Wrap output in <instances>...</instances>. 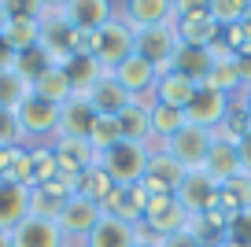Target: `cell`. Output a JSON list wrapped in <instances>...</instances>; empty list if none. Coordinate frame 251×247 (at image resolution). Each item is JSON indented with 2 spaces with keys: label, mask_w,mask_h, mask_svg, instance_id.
Masks as SVG:
<instances>
[{
  "label": "cell",
  "mask_w": 251,
  "mask_h": 247,
  "mask_svg": "<svg viewBox=\"0 0 251 247\" xmlns=\"http://www.w3.org/2000/svg\"><path fill=\"white\" fill-rule=\"evenodd\" d=\"M37 30V48L52 67H67L74 55H89V33H78L63 11H45Z\"/></svg>",
  "instance_id": "obj_1"
},
{
  "label": "cell",
  "mask_w": 251,
  "mask_h": 247,
  "mask_svg": "<svg viewBox=\"0 0 251 247\" xmlns=\"http://www.w3.org/2000/svg\"><path fill=\"white\" fill-rule=\"evenodd\" d=\"M148 159H151V148L148 144L118 140L111 151L96 155V166H100L115 185H141L144 173H148Z\"/></svg>",
  "instance_id": "obj_2"
},
{
  "label": "cell",
  "mask_w": 251,
  "mask_h": 247,
  "mask_svg": "<svg viewBox=\"0 0 251 247\" xmlns=\"http://www.w3.org/2000/svg\"><path fill=\"white\" fill-rule=\"evenodd\" d=\"M133 52L141 59H148L159 74L174 67L181 52V37H177V26L166 23V26H148V30H133Z\"/></svg>",
  "instance_id": "obj_3"
},
{
  "label": "cell",
  "mask_w": 251,
  "mask_h": 247,
  "mask_svg": "<svg viewBox=\"0 0 251 247\" xmlns=\"http://www.w3.org/2000/svg\"><path fill=\"white\" fill-rule=\"evenodd\" d=\"M89 55H93L103 70H115L118 63H126L133 55V30L115 15L107 26H100L96 33H89Z\"/></svg>",
  "instance_id": "obj_4"
},
{
  "label": "cell",
  "mask_w": 251,
  "mask_h": 247,
  "mask_svg": "<svg viewBox=\"0 0 251 247\" xmlns=\"http://www.w3.org/2000/svg\"><path fill=\"white\" fill-rule=\"evenodd\" d=\"M59 107L63 103H52V100H45V96H37V93L26 96L23 107L15 111L26 144H48V140L55 137V129H59Z\"/></svg>",
  "instance_id": "obj_5"
},
{
  "label": "cell",
  "mask_w": 251,
  "mask_h": 247,
  "mask_svg": "<svg viewBox=\"0 0 251 247\" xmlns=\"http://www.w3.org/2000/svg\"><path fill=\"white\" fill-rule=\"evenodd\" d=\"M100 214H103L100 203L85 199V196H71V199L63 203L55 225H59V232H63V240H67V244H85V236L96 229Z\"/></svg>",
  "instance_id": "obj_6"
},
{
  "label": "cell",
  "mask_w": 251,
  "mask_h": 247,
  "mask_svg": "<svg viewBox=\"0 0 251 247\" xmlns=\"http://www.w3.org/2000/svg\"><path fill=\"white\" fill-rule=\"evenodd\" d=\"M141 225L151 232L155 240L170 236V232H181L188 225V210L177 203V196L166 192V196H148V207H144Z\"/></svg>",
  "instance_id": "obj_7"
},
{
  "label": "cell",
  "mask_w": 251,
  "mask_h": 247,
  "mask_svg": "<svg viewBox=\"0 0 251 247\" xmlns=\"http://www.w3.org/2000/svg\"><path fill=\"white\" fill-rule=\"evenodd\" d=\"M214 137L211 129H200V125H185L181 133H174L170 140H163V151L170 159H177L185 170H203V159L211 151Z\"/></svg>",
  "instance_id": "obj_8"
},
{
  "label": "cell",
  "mask_w": 251,
  "mask_h": 247,
  "mask_svg": "<svg viewBox=\"0 0 251 247\" xmlns=\"http://www.w3.org/2000/svg\"><path fill=\"white\" fill-rule=\"evenodd\" d=\"M229 111H233V96L229 93L200 85L196 96H192V103L185 107V118H188V125H200V129H218L229 118Z\"/></svg>",
  "instance_id": "obj_9"
},
{
  "label": "cell",
  "mask_w": 251,
  "mask_h": 247,
  "mask_svg": "<svg viewBox=\"0 0 251 247\" xmlns=\"http://www.w3.org/2000/svg\"><path fill=\"white\" fill-rule=\"evenodd\" d=\"M218 188L222 185L207 170H188L174 196H177V203L188 210V214H207V210L218 207Z\"/></svg>",
  "instance_id": "obj_10"
},
{
  "label": "cell",
  "mask_w": 251,
  "mask_h": 247,
  "mask_svg": "<svg viewBox=\"0 0 251 247\" xmlns=\"http://www.w3.org/2000/svg\"><path fill=\"white\" fill-rule=\"evenodd\" d=\"M129 30H148V26H166L174 23V0H122L115 11Z\"/></svg>",
  "instance_id": "obj_11"
},
{
  "label": "cell",
  "mask_w": 251,
  "mask_h": 247,
  "mask_svg": "<svg viewBox=\"0 0 251 247\" xmlns=\"http://www.w3.org/2000/svg\"><path fill=\"white\" fill-rule=\"evenodd\" d=\"M48 148H52L55 162H59V173H67V177H78L81 170L96 166V151L89 148L85 137H52Z\"/></svg>",
  "instance_id": "obj_12"
},
{
  "label": "cell",
  "mask_w": 251,
  "mask_h": 247,
  "mask_svg": "<svg viewBox=\"0 0 251 247\" xmlns=\"http://www.w3.org/2000/svg\"><path fill=\"white\" fill-rule=\"evenodd\" d=\"M111 74H115V81H118V85H122L129 96H133V100H141V96L155 93V81H159V70L151 67L148 59H141L137 52L129 55L126 63H118Z\"/></svg>",
  "instance_id": "obj_13"
},
{
  "label": "cell",
  "mask_w": 251,
  "mask_h": 247,
  "mask_svg": "<svg viewBox=\"0 0 251 247\" xmlns=\"http://www.w3.org/2000/svg\"><path fill=\"white\" fill-rule=\"evenodd\" d=\"M63 15L78 33H96L115 19V0H67Z\"/></svg>",
  "instance_id": "obj_14"
},
{
  "label": "cell",
  "mask_w": 251,
  "mask_h": 247,
  "mask_svg": "<svg viewBox=\"0 0 251 247\" xmlns=\"http://www.w3.org/2000/svg\"><path fill=\"white\" fill-rule=\"evenodd\" d=\"M11 244H15V247H63L67 240H63L59 225H55L52 218L26 214L23 222L11 229Z\"/></svg>",
  "instance_id": "obj_15"
},
{
  "label": "cell",
  "mask_w": 251,
  "mask_h": 247,
  "mask_svg": "<svg viewBox=\"0 0 251 247\" xmlns=\"http://www.w3.org/2000/svg\"><path fill=\"white\" fill-rule=\"evenodd\" d=\"M85 96H89V103L96 107V115H107V118H118L126 107H133V96H129V93L115 81V74H111V70H103V74L96 77V85L89 89Z\"/></svg>",
  "instance_id": "obj_16"
},
{
  "label": "cell",
  "mask_w": 251,
  "mask_h": 247,
  "mask_svg": "<svg viewBox=\"0 0 251 247\" xmlns=\"http://www.w3.org/2000/svg\"><path fill=\"white\" fill-rule=\"evenodd\" d=\"M144 207H148V196H144L141 185H115V192L103 199V214L122 218L129 225H141Z\"/></svg>",
  "instance_id": "obj_17"
},
{
  "label": "cell",
  "mask_w": 251,
  "mask_h": 247,
  "mask_svg": "<svg viewBox=\"0 0 251 247\" xmlns=\"http://www.w3.org/2000/svg\"><path fill=\"white\" fill-rule=\"evenodd\" d=\"M26 214H30V188L0 177V232H11Z\"/></svg>",
  "instance_id": "obj_18"
},
{
  "label": "cell",
  "mask_w": 251,
  "mask_h": 247,
  "mask_svg": "<svg viewBox=\"0 0 251 247\" xmlns=\"http://www.w3.org/2000/svg\"><path fill=\"white\" fill-rule=\"evenodd\" d=\"M93 118H96V107L89 103V96L71 93L67 103L59 107V129H55V137H85Z\"/></svg>",
  "instance_id": "obj_19"
},
{
  "label": "cell",
  "mask_w": 251,
  "mask_h": 247,
  "mask_svg": "<svg viewBox=\"0 0 251 247\" xmlns=\"http://www.w3.org/2000/svg\"><path fill=\"white\" fill-rule=\"evenodd\" d=\"M137 244V225L122 222V218H111V214H100L96 229L85 236L81 247H133Z\"/></svg>",
  "instance_id": "obj_20"
},
{
  "label": "cell",
  "mask_w": 251,
  "mask_h": 247,
  "mask_svg": "<svg viewBox=\"0 0 251 247\" xmlns=\"http://www.w3.org/2000/svg\"><path fill=\"white\" fill-rule=\"evenodd\" d=\"M196 89H200V81L177 74V70H166V74H159V81H155V103H170V107L185 111L188 103H192V96H196Z\"/></svg>",
  "instance_id": "obj_21"
},
{
  "label": "cell",
  "mask_w": 251,
  "mask_h": 247,
  "mask_svg": "<svg viewBox=\"0 0 251 247\" xmlns=\"http://www.w3.org/2000/svg\"><path fill=\"white\" fill-rule=\"evenodd\" d=\"M203 170L211 173L218 185L240 177V155H236V144H229V140H214L211 151H207V159H203Z\"/></svg>",
  "instance_id": "obj_22"
},
{
  "label": "cell",
  "mask_w": 251,
  "mask_h": 247,
  "mask_svg": "<svg viewBox=\"0 0 251 247\" xmlns=\"http://www.w3.org/2000/svg\"><path fill=\"white\" fill-rule=\"evenodd\" d=\"M148 118H151V140H148V148H163V140H170L174 133H181L188 125L185 111L170 107V103H151Z\"/></svg>",
  "instance_id": "obj_23"
},
{
  "label": "cell",
  "mask_w": 251,
  "mask_h": 247,
  "mask_svg": "<svg viewBox=\"0 0 251 247\" xmlns=\"http://www.w3.org/2000/svg\"><path fill=\"white\" fill-rule=\"evenodd\" d=\"M214 210H222L226 218H236V214H244V210H251V177H233V181H226V185L218 188V207Z\"/></svg>",
  "instance_id": "obj_24"
},
{
  "label": "cell",
  "mask_w": 251,
  "mask_h": 247,
  "mask_svg": "<svg viewBox=\"0 0 251 247\" xmlns=\"http://www.w3.org/2000/svg\"><path fill=\"white\" fill-rule=\"evenodd\" d=\"M174 26H177L181 45H192V48H211L222 37V26L211 15L207 19H185V23H174Z\"/></svg>",
  "instance_id": "obj_25"
},
{
  "label": "cell",
  "mask_w": 251,
  "mask_h": 247,
  "mask_svg": "<svg viewBox=\"0 0 251 247\" xmlns=\"http://www.w3.org/2000/svg\"><path fill=\"white\" fill-rule=\"evenodd\" d=\"M26 96H33V81L26 74H19L15 67L0 70V107L4 111H19Z\"/></svg>",
  "instance_id": "obj_26"
},
{
  "label": "cell",
  "mask_w": 251,
  "mask_h": 247,
  "mask_svg": "<svg viewBox=\"0 0 251 247\" xmlns=\"http://www.w3.org/2000/svg\"><path fill=\"white\" fill-rule=\"evenodd\" d=\"M111 192H115V181H111L100 166H89V170H81L78 177H74V196H85V199L100 203V207H103V199H107Z\"/></svg>",
  "instance_id": "obj_27"
},
{
  "label": "cell",
  "mask_w": 251,
  "mask_h": 247,
  "mask_svg": "<svg viewBox=\"0 0 251 247\" xmlns=\"http://www.w3.org/2000/svg\"><path fill=\"white\" fill-rule=\"evenodd\" d=\"M33 93L45 96V100H52V103H67V96H71L67 70L63 67H45L37 77H33Z\"/></svg>",
  "instance_id": "obj_28"
},
{
  "label": "cell",
  "mask_w": 251,
  "mask_h": 247,
  "mask_svg": "<svg viewBox=\"0 0 251 247\" xmlns=\"http://www.w3.org/2000/svg\"><path fill=\"white\" fill-rule=\"evenodd\" d=\"M63 70H67V81H71V93H81V96H85L89 89L96 85V77L103 74V67H100V63L93 59V55H74V59L67 63Z\"/></svg>",
  "instance_id": "obj_29"
},
{
  "label": "cell",
  "mask_w": 251,
  "mask_h": 247,
  "mask_svg": "<svg viewBox=\"0 0 251 247\" xmlns=\"http://www.w3.org/2000/svg\"><path fill=\"white\" fill-rule=\"evenodd\" d=\"M118 125H122V140H133V144H148L151 140V118H148V107L133 100V107H126L118 115Z\"/></svg>",
  "instance_id": "obj_30"
},
{
  "label": "cell",
  "mask_w": 251,
  "mask_h": 247,
  "mask_svg": "<svg viewBox=\"0 0 251 247\" xmlns=\"http://www.w3.org/2000/svg\"><path fill=\"white\" fill-rule=\"evenodd\" d=\"M170 70H177V74L192 77V81H203V77L211 74V52H207V48L181 45V52H177V59H174Z\"/></svg>",
  "instance_id": "obj_31"
},
{
  "label": "cell",
  "mask_w": 251,
  "mask_h": 247,
  "mask_svg": "<svg viewBox=\"0 0 251 247\" xmlns=\"http://www.w3.org/2000/svg\"><path fill=\"white\" fill-rule=\"evenodd\" d=\"M30 148V188L48 185L52 177H59V162H55L48 144H26Z\"/></svg>",
  "instance_id": "obj_32"
},
{
  "label": "cell",
  "mask_w": 251,
  "mask_h": 247,
  "mask_svg": "<svg viewBox=\"0 0 251 247\" xmlns=\"http://www.w3.org/2000/svg\"><path fill=\"white\" fill-rule=\"evenodd\" d=\"M85 140H89V148H93L96 155H103V151H111V148L122 140V125H118V118L96 115L93 125H89V133H85Z\"/></svg>",
  "instance_id": "obj_33"
},
{
  "label": "cell",
  "mask_w": 251,
  "mask_h": 247,
  "mask_svg": "<svg viewBox=\"0 0 251 247\" xmlns=\"http://www.w3.org/2000/svg\"><path fill=\"white\" fill-rule=\"evenodd\" d=\"M0 8H4L8 23H41V15H45L41 0H0Z\"/></svg>",
  "instance_id": "obj_34"
},
{
  "label": "cell",
  "mask_w": 251,
  "mask_h": 247,
  "mask_svg": "<svg viewBox=\"0 0 251 247\" xmlns=\"http://www.w3.org/2000/svg\"><path fill=\"white\" fill-rule=\"evenodd\" d=\"M37 26L41 23H8V30H4V37H8V45L15 48L19 55L23 52H33V48H37Z\"/></svg>",
  "instance_id": "obj_35"
},
{
  "label": "cell",
  "mask_w": 251,
  "mask_h": 247,
  "mask_svg": "<svg viewBox=\"0 0 251 247\" xmlns=\"http://www.w3.org/2000/svg\"><path fill=\"white\" fill-rule=\"evenodd\" d=\"M251 0H211V19L226 30V26L244 23V11H248Z\"/></svg>",
  "instance_id": "obj_36"
},
{
  "label": "cell",
  "mask_w": 251,
  "mask_h": 247,
  "mask_svg": "<svg viewBox=\"0 0 251 247\" xmlns=\"http://www.w3.org/2000/svg\"><path fill=\"white\" fill-rule=\"evenodd\" d=\"M0 148H26L19 115L15 111H4V107H0Z\"/></svg>",
  "instance_id": "obj_37"
},
{
  "label": "cell",
  "mask_w": 251,
  "mask_h": 247,
  "mask_svg": "<svg viewBox=\"0 0 251 247\" xmlns=\"http://www.w3.org/2000/svg\"><path fill=\"white\" fill-rule=\"evenodd\" d=\"M222 45H226L233 55H251V30L244 23L226 26V30H222Z\"/></svg>",
  "instance_id": "obj_38"
},
{
  "label": "cell",
  "mask_w": 251,
  "mask_h": 247,
  "mask_svg": "<svg viewBox=\"0 0 251 247\" xmlns=\"http://www.w3.org/2000/svg\"><path fill=\"white\" fill-rule=\"evenodd\" d=\"M226 240H229L233 247H251V210H244V214L229 218Z\"/></svg>",
  "instance_id": "obj_39"
},
{
  "label": "cell",
  "mask_w": 251,
  "mask_h": 247,
  "mask_svg": "<svg viewBox=\"0 0 251 247\" xmlns=\"http://www.w3.org/2000/svg\"><path fill=\"white\" fill-rule=\"evenodd\" d=\"M207 15H211V0H174V23L207 19Z\"/></svg>",
  "instance_id": "obj_40"
},
{
  "label": "cell",
  "mask_w": 251,
  "mask_h": 247,
  "mask_svg": "<svg viewBox=\"0 0 251 247\" xmlns=\"http://www.w3.org/2000/svg\"><path fill=\"white\" fill-rule=\"evenodd\" d=\"M159 247H203V244H200V240L192 236L188 229H181V232H170V236H163V240H159Z\"/></svg>",
  "instance_id": "obj_41"
},
{
  "label": "cell",
  "mask_w": 251,
  "mask_h": 247,
  "mask_svg": "<svg viewBox=\"0 0 251 247\" xmlns=\"http://www.w3.org/2000/svg\"><path fill=\"white\" fill-rule=\"evenodd\" d=\"M236 155H240V173H244V177H251V129L236 140Z\"/></svg>",
  "instance_id": "obj_42"
},
{
  "label": "cell",
  "mask_w": 251,
  "mask_h": 247,
  "mask_svg": "<svg viewBox=\"0 0 251 247\" xmlns=\"http://www.w3.org/2000/svg\"><path fill=\"white\" fill-rule=\"evenodd\" d=\"M15 59H19V52L8 45V37L0 33V70H11V67H15Z\"/></svg>",
  "instance_id": "obj_43"
},
{
  "label": "cell",
  "mask_w": 251,
  "mask_h": 247,
  "mask_svg": "<svg viewBox=\"0 0 251 247\" xmlns=\"http://www.w3.org/2000/svg\"><path fill=\"white\" fill-rule=\"evenodd\" d=\"M236 70H240V85L251 89V55H236Z\"/></svg>",
  "instance_id": "obj_44"
},
{
  "label": "cell",
  "mask_w": 251,
  "mask_h": 247,
  "mask_svg": "<svg viewBox=\"0 0 251 247\" xmlns=\"http://www.w3.org/2000/svg\"><path fill=\"white\" fill-rule=\"evenodd\" d=\"M8 166H11V148H0V177H8Z\"/></svg>",
  "instance_id": "obj_45"
},
{
  "label": "cell",
  "mask_w": 251,
  "mask_h": 247,
  "mask_svg": "<svg viewBox=\"0 0 251 247\" xmlns=\"http://www.w3.org/2000/svg\"><path fill=\"white\" fill-rule=\"evenodd\" d=\"M41 4H45V11H63L67 8V0H41Z\"/></svg>",
  "instance_id": "obj_46"
},
{
  "label": "cell",
  "mask_w": 251,
  "mask_h": 247,
  "mask_svg": "<svg viewBox=\"0 0 251 247\" xmlns=\"http://www.w3.org/2000/svg\"><path fill=\"white\" fill-rule=\"evenodd\" d=\"M0 247H15L11 244V232H0Z\"/></svg>",
  "instance_id": "obj_47"
},
{
  "label": "cell",
  "mask_w": 251,
  "mask_h": 247,
  "mask_svg": "<svg viewBox=\"0 0 251 247\" xmlns=\"http://www.w3.org/2000/svg\"><path fill=\"white\" fill-rule=\"evenodd\" d=\"M8 30V15H4V8H0V33Z\"/></svg>",
  "instance_id": "obj_48"
},
{
  "label": "cell",
  "mask_w": 251,
  "mask_h": 247,
  "mask_svg": "<svg viewBox=\"0 0 251 247\" xmlns=\"http://www.w3.org/2000/svg\"><path fill=\"white\" fill-rule=\"evenodd\" d=\"M244 26L251 30V4H248V11H244Z\"/></svg>",
  "instance_id": "obj_49"
},
{
  "label": "cell",
  "mask_w": 251,
  "mask_h": 247,
  "mask_svg": "<svg viewBox=\"0 0 251 247\" xmlns=\"http://www.w3.org/2000/svg\"><path fill=\"white\" fill-rule=\"evenodd\" d=\"M133 247H159V240H155V244H141V240H137V244Z\"/></svg>",
  "instance_id": "obj_50"
},
{
  "label": "cell",
  "mask_w": 251,
  "mask_h": 247,
  "mask_svg": "<svg viewBox=\"0 0 251 247\" xmlns=\"http://www.w3.org/2000/svg\"><path fill=\"white\" fill-rule=\"evenodd\" d=\"M211 247H233V244H229V240H222V244H211Z\"/></svg>",
  "instance_id": "obj_51"
},
{
  "label": "cell",
  "mask_w": 251,
  "mask_h": 247,
  "mask_svg": "<svg viewBox=\"0 0 251 247\" xmlns=\"http://www.w3.org/2000/svg\"><path fill=\"white\" fill-rule=\"evenodd\" d=\"M248 118H251V89H248Z\"/></svg>",
  "instance_id": "obj_52"
},
{
  "label": "cell",
  "mask_w": 251,
  "mask_h": 247,
  "mask_svg": "<svg viewBox=\"0 0 251 247\" xmlns=\"http://www.w3.org/2000/svg\"><path fill=\"white\" fill-rule=\"evenodd\" d=\"M63 247H81V244H63Z\"/></svg>",
  "instance_id": "obj_53"
}]
</instances>
